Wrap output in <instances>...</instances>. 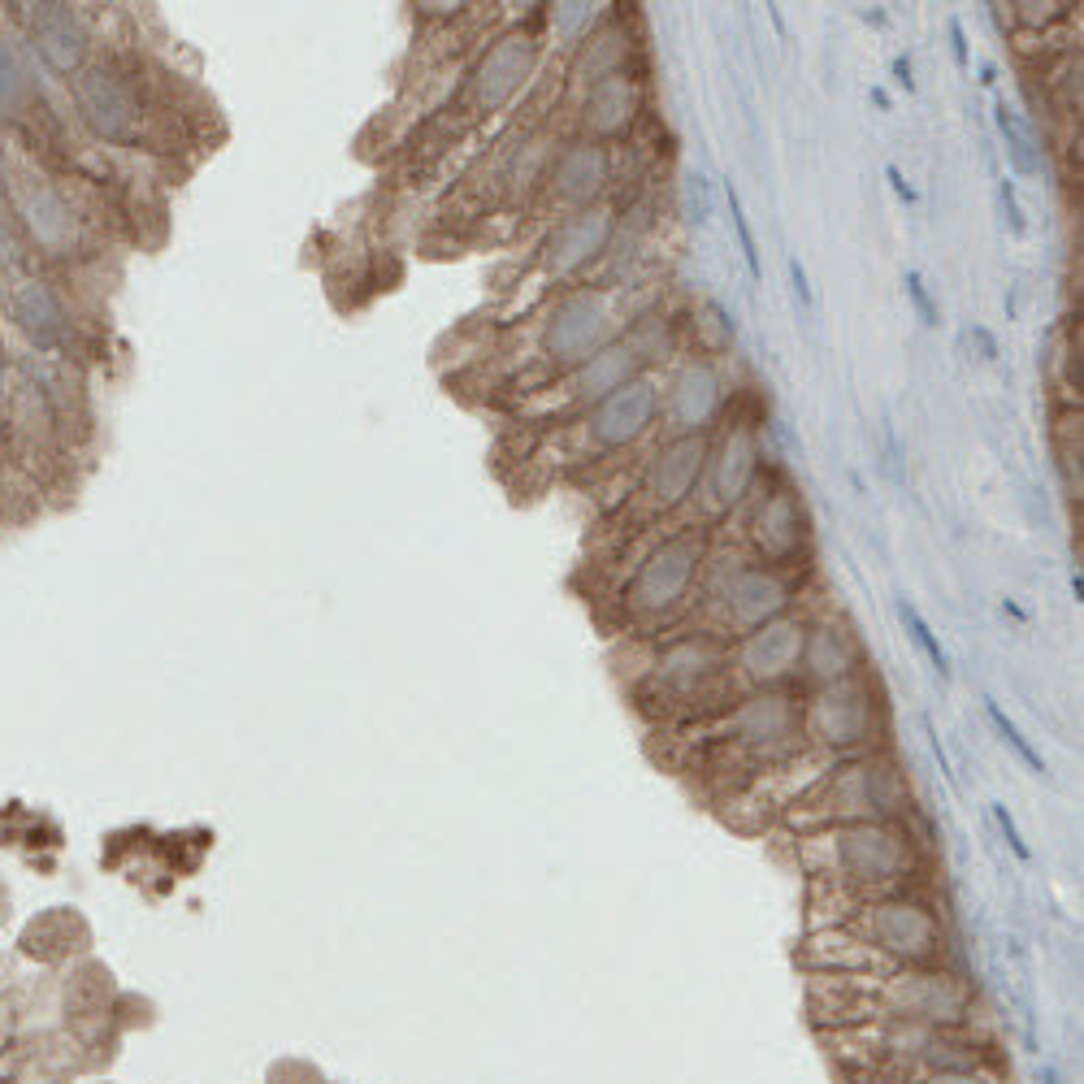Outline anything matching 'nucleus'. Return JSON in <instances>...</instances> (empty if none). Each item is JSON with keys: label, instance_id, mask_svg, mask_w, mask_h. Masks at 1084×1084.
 Masks as SVG:
<instances>
[{"label": "nucleus", "instance_id": "7", "mask_svg": "<svg viewBox=\"0 0 1084 1084\" xmlns=\"http://www.w3.org/2000/svg\"><path fill=\"white\" fill-rule=\"evenodd\" d=\"M616 235H620L616 200L569 213V218L547 226V235L534 252V265L525 273H529V282H538V291H573V282H582L586 269L607 260Z\"/></svg>", "mask_w": 1084, "mask_h": 1084}, {"label": "nucleus", "instance_id": "35", "mask_svg": "<svg viewBox=\"0 0 1084 1084\" xmlns=\"http://www.w3.org/2000/svg\"><path fill=\"white\" fill-rule=\"evenodd\" d=\"M894 79L902 92H916V79H911V61L907 57H894Z\"/></svg>", "mask_w": 1084, "mask_h": 1084}, {"label": "nucleus", "instance_id": "2", "mask_svg": "<svg viewBox=\"0 0 1084 1084\" xmlns=\"http://www.w3.org/2000/svg\"><path fill=\"white\" fill-rule=\"evenodd\" d=\"M616 335H625L620 313H616V291H607V287L560 291V295H551L543 304L538 326L529 335V348L521 357V373L512 377V386H521V399H529L534 391H543L556 377H564L578 364H586Z\"/></svg>", "mask_w": 1084, "mask_h": 1084}, {"label": "nucleus", "instance_id": "32", "mask_svg": "<svg viewBox=\"0 0 1084 1084\" xmlns=\"http://www.w3.org/2000/svg\"><path fill=\"white\" fill-rule=\"evenodd\" d=\"M885 178H889V187H894V196H898L902 205H916V200H920V196H916V187L902 178V170H898V165H885Z\"/></svg>", "mask_w": 1084, "mask_h": 1084}, {"label": "nucleus", "instance_id": "27", "mask_svg": "<svg viewBox=\"0 0 1084 1084\" xmlns=\"http://www.w3.org/2000/svg\"><path fill=\"white\" fill-rule=\"evenodd\" d=\"M898 616H902V625L911 629V638H916V646H920V651H924V655L933 660V668H937V673L946 677V673H951V664H946V651H942V642H937V633H933V629L924 625V616H920V611H916L911 603H898Z\"/></svg>", "mask_w": 1084, "mask_h": 1084}, {"label": "nucleus", "instance_id": "21", "mask_svg": "<svg viewBox=\"0 0 1084 1084\" xmlns=\"http://www.w3.org/2000/svg\"><path fill=\"white\" fill-rule=\"evenodd\" d=\"M31 39H35V53L57 74H74L88 61V48H92V35H88L83 18L70 4H35Z\"/></svg>", "mask_w": 1084, "mask_h": 1084}, {"label": "nucleus", "instance_id": "28", "mask_svg": "<svg viewBox=\"0 0 1084 1084\" xmlns=\"http://www.w3.org/2000/svg\"><path fill=\"white\" fill-rule=\"evenodd\" d=\"M902 287H907V300L916 304V313H920V322H924V326L933 330V326H937V304L929 300V287H924V278H920L916 269H907V273H902Z\"/></svg>", "mask_w": 1084, "mask_h": 1084}, {"label": "nucleus", "instance_id": "23", "mask_svg": "<svg viewBox=\"0 0 1084 1084\" xmlns=\"http://www.w3.org/2000/svg\"><path fill=\"white\" fill-rule=\"evenodd\" d=\"M18 322H22V330L39 343V348H53V343H61L66 335H70V322H66V304L53 295V287L48 282H26L22 291H18Z\"/></svg>", "mask_w": 1084, "mask_h": 1084}, {"label": "nucleus", "instance_id": "8", "mask_svg": "<svg viewBox=\"0 0 1084 1084\" xmlns=\"http://www.w3.org/2000/svg\"><path fill=\"white\" fill-rule=\"evenodd\" d=\"M74 105L83 121L109 143H143L152 130V96L135 66L126 61H96L74 79Z\"/></svg>", "mask_w": 1084, "mask_h": 1084}, {"label": "nucleus", "instance_id": "1", "mask_svg": "<svg viewBox=\"0 0 1084 1084\" xmlns=\"http://www.w3.org/2000/svg\"><path fill=\"white\" fill-rule=\"evenodd\" d=\"M655 430H660V382L651 373H642L629 386L599 399L595 408H586L560 426H547V434L538 443V461H547V469H556V478L560 474H586L603 461L633 452Z\"/></svg>", "mask_w": 1084, "mask_h": 1084}, {"label": "nucleus", "instance_id": "13", "mask_svg": "<svg viewBox=\"0 0 1084 1084\" xmlns=\"http://www.w3.org/2000/svg\"><path fill=\"white\" fill-rule=\"evenodd\" d=\"M729 408L721 364L712 357H690L673 369L668 382H660V430L664 439H695L712 434Z\"/></svg>", "mask_w": 1084, "mask_h": 1084}, {"label": "nucleus", "instance_id": "19", "mask_svg": "<svg viewBox=\"0 0 1084 1084\" xmlns=\"http://www.w3.org/2000/svg\"><path fill=\"white\" fill-rule=\"evenodd\" d=\"M803 638H807V625L781 616V620H772V625L737 638V651H729V664L742 668L755 686H777L790 673H799V664H803Z\"/></svg>", "mask_w": 1084, "mask_h": 1084}, {"label": "nucleus", "instance_id": "18", "mask_svg": "<svg viewBox=\"0 0 1084 1084\" xmlns=\"http://www.w3.org/2000/svg\"><path fill=\"white\" fill-rule=\"evenodd\" d=\"M863 937L876 946V951H889L907 964H924L937 955V920L916 907V902H876V907H863V920H859Z\"/></svg>", "mask_w": 1084, "mask_h": 1084}, {"label": "nucleus", "instance_id": "33", "mask_svg": "<svg viewBox=\"0 0 1084 1084\" xmlns=\"http://www.w3.org/2000/svg\"><path fill=\"white\" fill-rule=\"evenodd\" d=\"M790 278H794V295H799V304H803V308H812V304H816V295H812V287H807V269H803L799 260H790Z\"/></svg>", "mask_w": 1084, "mask_h": 1084}, {"label": "nucleus", "instance_id": "34", "mask_svg": "<svg viewBox=\"0 0 1084 1084\" xmlns=\"http://www.w3.org/2000/svg\"><path fill=\"white\" fill-rule=\"evenodd\" d=\"M993 816H998V825H1002V834H1006V842H1011V850H1015L1019 859H1028V846L1019 842V834H1015V825H1011V816H1006V807H993Z\"/></svg>", "mask_w": 1084, "mask_h": 1084}, {"label": "nucleus", "instance_id": "16", "mask_svg": "<svg viewBox=\"0 0 1084 1084\" xmlns=\"http://www.w3.org/2000/svg\"><path fill=\"white\" fill-rule=\"evenodd\" d=\"M902 803H907V790L898 772L876 759H859L838 772V781H829L834 820H846V825H885Z\"/></svg>", "mask_w": 1084, "mask_h": 1084}, {"label": "nucleus", "instance_id": "22", "mask_svg": "<svg viewBox=\"0 0 1084 1084\" xmlns=\"http://www.w3.org/2000/svg\"><path fill=\"white\" fill-rule=\"evenodd\" d=\"M629 53H633V44H629L625 18L607 9V18L569 57V88H591V83H599L616 70H629Z\"/></svg>", "mask_w": 1084, "mask_h": 1084}, {"label": "nucleus", "instance_id": "9", "mask_svg": "<svg viewBox=\"0 0 1084 1084\" xmlns=\"http://www.w3.org/2000/svg\"><path fill=\"white\" fill-rule=\"evenodd\" d=\"M764 478V447H759V417L742 408H724V417L708 443V469H703V499H708V525L750 503L755 486Z\"/></svg>", "mask_w": 1084, "mask_h": 1084}, {"label": "nucleus", "instance_id": "31", "mask_svg": "<svg viewBox=\"0 0 1084 1084\" xmlns=\"http://www.w3.org/2000/svg\"><path fill=\"white\" fill-rule=\"evenodd\" d=\"M998 200H1002V213H1006V222H1011V235H1024L1028 222H1024V209H1019V200H1015V187H1011V183H998Z\"/></svg>", "mask_w": 1084, "mask_h": 1084}, {"label": "nucleus", "instance_id": "30", "mask_svg": "<svg viewBox=\"0 0 1084 1084\" xmlns=\"http://www.w3.org/2000/svg\"><path fill=\"white\" fill-rule=\"evenodd\" d=\"M989 721L998 724V733H1002V737H1006V742H1011V746L1019 750V759H1024L1028 768H1037V772H1046V764H1041V755H1037V750H1033V746H1028V742L1019 737V729H1015V724L1006 721V716H1002L998 708H989Z\"/></svg>", "mask_w": 1084, "mask_h": 1084}, {"label": "nucleus", "instance_id": "24", "mask_svg": "<svg viewBox=\"0 0 1084 1084\" xmlns=\"http://www.w3.org/2000/svg\"><path fill=\"white\" fill-rule=\"evenodd\" d=\"M998 130H1002V139H1006V156H1011V165L1019 170V174H1041V152H1037V139H1033V130L1019 121V114L1011 109V105H998Z\"/></svg>", "mask_w": 1084, "mask_h": 1084}, {"label": "nucleus", "instance_id": "4", "mask_svg": "<svg viewBox=\"0 0 1084 1084\" xmlns=\"http://www.w3.org/2000/svg\"><path fill=\"white\" fill-rule=\"evenodd\" d=\"M708 443H712V434L664 439L646 456L638 482L625 494V503L616 508V521H611V529L625 534V543L638 534H655V525L673 521L699 494L703 469H708Z\"/></svg>", "mask_w": 1084, "mask_h": 1084}, {"label": "nucleus", "instance_id": "10", "mask_svg": "<svg viewBox=\"0 0 1084 1084\" xmlns=\"http://www.w3.org/2000/svg\"><path fill=\"white\" fill-rule=\"evenodd\" d=\"M799 591V569H768L755 560H737L724 573H716V595L708 607L716 611V638H746L790 607Z\"/></svg>", "mask_w": 1084, "mask_h": 1084}, {"label": "nucleus", "instance_id": "25", "mask_svg": "<svg viewBox=\"0 0 1084 1084\" xmlns=\"http://www.w3.org/2000/svg\"><path fill=\"white\" fill-rule=\"evenodd\" d=\"M724 205H729V226H733V235H737L742 265H746L750 278H759V273H764V269H759V243H755V231H750V222H746V209H742V196H737L733 183H724Z\"/></svg>", "mask_w": 1084, "mask_h": 1084}, {"label": "nucleus", "instance_id": "36", "mask_svg": "<svg viewBox=\"0 0 1084 1084\" xmlns=\"http://www.w3.org/2000/svg\"><path fill=\"white\" fill-rule=\"evenodd\" d=\"M951 44H955V61H959V70H967V44H964V26H959V22H951Z\"/></svg>", "mask_w": 1084, "mask_h": 1084}, {"label": "nucleus", "instance_id": "29", "mask_svg": "<svg viewBox=\"0 0 1084 1084\" xmlns=\"http://www.w3.org/2000/svg\"><path fill=\"white\" fill-rule=\"evenodd\" d=\"M686 209H690V222H695V226H708L712 200H708V178H703V174H690V178H686Z\"/></svg>", "mask_w": 1084, "mask_h": 1084}, {"label": "nucleus", "instance_id": "6", "mask_svg": "<svg viewBox=\"0 0 1084 1084\" xmlns=\"http://www.w3.org/2000/svg\"><path fill=\"white\" fill-rule=\"evenodd\" d=\"M543 66V35L538 26H512L490 39L482 57L469 66L461 92H456V114L461 121H486L503 114L538 74Z\"/></svg>", "mask_w": 1084, "mask_h": 1084}, {"label": "nucleus", "instance_id": "12", "mask_svg": "<svg viewBox=\"0 0 1084 1084\" xmlns=\"http://www.w3.org/2000/svg\"><path fill=\"white\" fill-rule=\"evenodd\" d=\"M746 547H750L755 564L799 569V560L812 547V516H807L803 494L790 482H772L764 494H750Z\"/></svg>", "mask_w": 1084, "mask_h": 1084}, {"label": "nucleus", "instance_id": "26", "mask_svg": "<svg viewBox=\"0 0 1084 1084\" xmlns=\"http://www.w3.org/2000/svg\"><path fill=\"white\" fill-rule=\"evenodd\" d=\"M1011 9V22L1015 26H1028V31H1041V26H1050V22H1068L1072 18V0H1015V4H1006Z\"/></svg>", "mask_w": 1084, "mask_h": 1084}, {"label": "nucleus", "instance_id": "15", "mask_svg": "<svg viewBox=\"0 0 1084 1084\" xmlns=\"http://www.w3.org/2000/svg\"><path fill=\"white\" fill-rule=\"evenodd\" d=\"M729 642L716 633H695V638H677L660 651L655 664V695L664 703H695V699H712L729 681Z\"/></svg>", "mask_w": 1084, "mask_h": 1084}, {"label": "nucleus", "instance_id": "14", "mask_svg": "<svg viewBox=\"0 0 1084 1084\" xmlns=\"http://www.w3.org/2000/svg\"><path fill=\"white\" fill-rule=\"evenodd\" d=\"M825 842L834 854V881H842V885H859V889L894 885L911 867L907 834H898L889 825H842Z\"/></svg>", "mask_w": 1084, "mask_h": 1084}, {"label": "nucleus", "instance_id": "3", "mask_svg": "<svg viewBox=\"0 0 1084 1084\" xmlns=\"http://www.w3.org/2000/svg\"><path fill=\"white\" fill-rule=\"evenodd\" d=\"M712 529L708 521H686L668 534H655L651 547L638 556L629 582L620 586V616L633 629L668 625L699 586L712 560Z\"/></svg>", "mask_w": 1084, "mask_h": 1084}, {"label": "nucleus", "instance_id": "37", "mask_svg": "<svg viewBox=\"0 0 1084 1084\" xmlns=\"http://www.w3.org/2000/svg\"><path fill=\"white\" fill-rule=\"evenodd\" d=\"M0 391H4V339H0Z\"/></svg>", "mask_w": 1084, "mask_h": 1084}, {"label": "nucleus", "instance_id": "20", "mask_svg": "<svg viewBox=\"0 0 1084 1084\" xmlns=\"http://www.w3.org/2000/svg\"><path fill=\"white\" fill-rule=\"evenodd\" d=\"M876 721V703L867 695V681L863 677H842L834 686H825V695L812 703V733L829 746H859L867 742Z\"/></svg>", "mask_w": 1084, "mask_h": 1084}, {"label": "nucleus", "instance_id": "17", "mask_svg": "<svg viewBox=\"0 0 1084 1084\" xmlns=\"http://www.w3.org/2000/svg\"><path fill=\"white\" fill-rule=\"evenodd\" d=\"M642 118V74L638 70H616L599 83L582 88L578 101V139L616 148L620 139L633 135Z\"/></svg>", "mask_w": 1084, "mask_h": 1084}, {"label": "nucleus", "instance_id": "5", "mask_svg": "<svg viewBox=\"0 0 1084 1084\" xmlns=\"http://www.w3.org/2000/svg\"><path fill=\"white\" fill-rule=\"evenodd\" d=\"M651 369H655V361L646 357V348L633 339V330H625V335H616L607 348H599L586 364H578L573 373H564V377H556L551 386H543V391H534L529 399H521V417H525L529 426H543V430H547V426H560V421H569V417L595 408V404L607 399L611 391L629 386L633 377H642V373H651Z\"/></svg>", "mask_w": 1084, "mask_h": 1084}, {"label": "nucleus", "instance_id": "11", "mask_svg": "<svg viewBox=\"0 0 1084 1084\" xmlns=\"http://www.w3.org/2000/svg\"><path fill=\"white\" fill-rule=\"evenodd\" d=\"M611 183H616V152L607 143H591V139L573 135L560 143V152L547 170L538 213H547V222H560L569 213L595 209L611 196Z\"/></svg>", "mask_w": 1084, "mask_h": 1084}]
</instances>
